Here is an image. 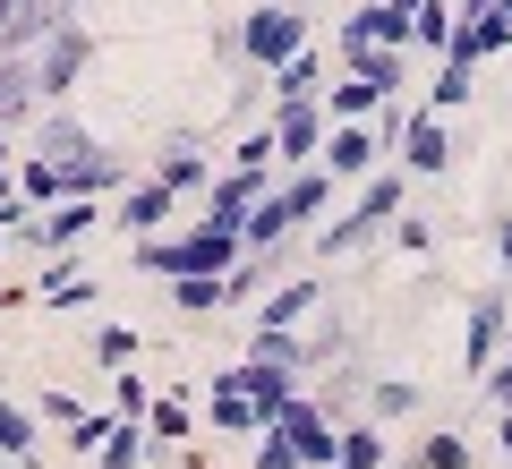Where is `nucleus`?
<instances>
[{
	"label": "nucleus",
	"instance_id": "nucleus-23",
	"mask_svg": "<svg viewBox=\"0 0 512 469\" xmlns=\"http://www.w3.org/2000/svg\"><path fill=\"white\" fill-rule=\"evenodd\" d=\"M171 307L180 316H222L231 307V273H188V282H171Z\"/></svg>",
	"mask_w": 512,
	"mask_h": 469
},
{
	"label": "nucleus",
	"instance_id": "nucleus-45",
	"mask_svg": "<svg viewBox=\"0 0 512 469\" xmlns=\"http://www.w3.org/2000/svg\"><path fill=\"white\" fill-rule=\"evenodd\" d=\"M495 444H504V461H512V418H495Z\"/></svg>",
	"mask_w": 512,
	"mask_h": 469
},
{
	"label": "nucleus",
	"instance_id": "nucleus-26",
	"mask_svg": "<svg viewBox=\"0 0 512 469\" xmlns=\"http://www.w3.org/2000/svg\"><path fill=\"white\" fill-rule=\"evenodd\" d=\"M35 299H43V307H86V299H94V282L69 265V256H52V265H43V282H35Z\"/></svg>",
	"mask_w": 512,
	"mask_h": 469
},
{
	"label": "nucleus",
	"instance_id": "nucleus-41",
	"mask_svg": "<svg viewBox=\"0 0 512 469\" xmlns=\"http://www.w3.org/2000/svg\"><path fill=\"white\" fill-rule=\"evenodd\" d=\"M478 384H487L495 418H512V359H495V367H487V376H478Z\"/></svg>",
	"mask_w": 512,
	"mask_h": 469
},
{
	"label": "nucleus",
	"instance_id": "nucleus-44",
	"mask_svg": "<svg viewBox=\"0 0 512 469\" xmlns=\"http://www.w3.org/2000/svg\"><path fill=\"white\" fill-rule=\"evenodd\" d=\"M43 9H52V18H60V26H69V18H77V0H43Z\"/></svg>",
	"mask_w": 512,
	"mask_h": 469
},
{
	"label": "nucleus",
	"instance_id": "nucleus-42",
	"mask_svg": "<svg viewBox=\"0 0 512 469\" xmlns=\"http://www.w3.org/2000/svg\"><path fill=\"white\" fill-rule=\"evenodd\" d=\"M35 410H43V418H60V427H77V418H86V410H77V401H69V393H43V401H35Z\"/></svg>",
	"mask_w": 512,
	"mask_h": 469
},
{
	"label": "nucleus",
	"instance_id": "nucleus-7",
	"mask_svg": "<svg viewBox=\"0 0 512 469\" xmlns=\"http://www.w3.org/2000/svg\"><path fill=\"white\" fill-rule=\"evenodd\" d=\"M94 222H103V197H69V205H52V214H26L18 239H26L35 256H69L77 239L94 231Z\"/></svg>",
	"mask_w": 512,
	"mask_h": 469
},
{
	"label": "nucleus",
	"instance_id": "nucleus-28",
	"mask_svg": "<svg viewBox=\"0 0 512 469\" xmlns=\"http://www.w3.org/2000/svg\"><path fill=\"white\" fill-rule=\"evenodd\" d=\"M376 231H384V222H367L359 205H350L342 222H325V231H316V256H359V248H367V239H376Z\"/></svg>",
	"mask_w": 512,
	"mask_h": 469
},
{
	"label": "nucleus",
	"instance_id": "nucleus-30",
	"mask_svg": "<svg viewBox=\"0 0 512 469\" xmlns=\"http://www.w3.org/2000/svg\"><path fill=\"white\" fill-rule=\"evenodd\" d=\"M402 469H470V444H461L453 427H427V435H419V452H410Z\"/></svg>",
	"mask_w": 512,
	"mask_h": 469
},
{
	"label": "nucleus",
	"instance_id": "nucleus-27",
	"mask_svg": "<svg viewBox=\"0 0 512 469\" xmlns=\"http://www.w3.org/2000/svg\"><path fill=\"white\" fill-rule=\"evenodd\" d=\"M146 435H154V444H188V435H197V410H188V401L180 393H154V410H146Z\"/></svg>",
	"mask_w": 512,
	"mask_h": 469
},
{
	"label": "nucleus",
	"instance_id": "nucleus-1",
	"mask_svg": "<svg viewBox=\"0 0 512 469\" xmlns=\"http://www.w3.org/2000/svg\"><path fill=\"white\" fill-rule=\"evenodd\" d=\"M325 205H333V180H325V171H299V180H282L274 197H265V205L248 214L239 248H248V256H282V248H291V239L308 231L316 214H325Z\"/></svg>",
	"mask_w": 512,
	"mask_h": 469
},
{
	"label": "nucleus",
	"instance_id": "nucleus-32",
	"mask_svg": "<svg viewBox=\"0 0 512 469\" xmlns=\"http://www.w3.org/2000/svg\"><path fill=\"white\" fill-rule=\"evenodd\" d=\"M410 26H419V43H427V52H453L461 9H453V0H419V18H410Z\"/></svg>",
	"mask_w": 512,
	"mask_h": 469
},
{
	"label": "nucleus",
	"instance_id": "nucleus-4",
	"mask_svg": "<svg viewBox=\"0 0 512 469\" xmlns=\"http://www.w3.org/2000/svg\"><path fill=\"white\" fill-rule=\"evenodd\" d=\"M265 197H274V163H231V171H214V188H205V222L248 231V214Z\"/></svg>",
	"mask_w": 512,
	"mask_h": 469
},
{
	"label": "nucleus",
	"instance_id": "nucleus-39",
	"mask_svg": "<svg viewBox=\"0 0 512 469\" xmlns=\"http://www.w3.org/2000/svg\"><path fill=\"white\" fill-rule=\"evenodd\" d=\"M256 469H299V444L282 427H265V435H256Z\"/></svg>",
	"mask_w": 512,
	"mask_h": 469
},
{
	"label": "nucleus",
	"instance_id": "nucleus-5",
	"mask_svg": "<svg viewBox=\"0 0 512 469\" xmlns=\"http://www.w3.org/2000/svg\"><path fill=\"white\" fill-rule=\"evenodd\" d=\"M504 333H512L504 282H495V290H470V316H461V367H470V376H487V367L504 359Z\"/></svg>",
	"mask_w": 512,
	"mask_h": 469
},
{
	"label": "nucleus",
	"instance_id": "nucleus-20",
	"mask_svg": "<svg viewBox=\"0 0 512 469\" xmlns=\"http://www.w3.org/2000/svg\"><path fill=\"white\" fill-rule=\"evenodd\" d=\"M274 103H325V60H316V43L274 69Z\"/></svg>",
	"mask_w": 512,
	"mask_h": 469
},
{
	"label": "nucleus",
	"instance_id": "nucleus-50",
	"mask_svg": "<svg viewBox=\"0 0 512 469\" xmlns=\"http://www.w3.org/2000/svg\"><path fill=\"white\" fill-rule=\"evenodd\" d=\"M0 469H9V461H0Z\"/></svg>",
	"mask_w": 512,
	"mask_h": 469
},
{
	"label": "nucleus",
	"instance_id": "nucleus-18",
	"mask_svg": "<svg viewBox=\"0 0 512 469\" xmlns=\"http://www.w3.org/2000/svg\"><path fill=\"white\" fill-rule=\"evenodd\" d=\"M35 103H43V86H35V60H9V52H0V137L35 120Z\"/></svg>",
	"mask_w": 512,
	"mask_h": 469
},
{
	"label": "nucleus",
	"instance_id": "nucleus-16",
	"mask_svg": "<svg viewBox=\"0 0 512 469\" xmlns=\"http://www.w3.org/2000/svg\"><path fill=\"white\" fill-rule=\"evenodd\" d=\"M316 307H325V282H308V273H299V282H282L274 299H256V333H299Z\"/></svg>",
	"mask_w": 512,
	"mask_h": 469
},
{
	"label": "nucleus",
	"instance_id": "nucleus-11",
	"mask_svg": "<svg viewBox=\"0 0 512 469\" xmlns=\"http://www.w3.org/2000/svg\"><path fill=\"white\" fill-rule=\"evenodd\" d=\"M402 171H419V180H444L453 171V128L436 120V111H410V128H402Z\"/></svg>",
	"mask_w": 512,
	"mask_h": 469
},
{
	"label": "nucleus",
	"instance_id": "nucleus-22",
	"mask_svg": "<svg viewBox=\"0 0 512 469\" xmlns=\"http://www.w3.org/2000/svg\"><path fill=\"white\" fill-rule=\"evenodd\" d=\"M402 197H410V171H376V180H359V214L384 222V231L402 222Z\"/></svg>",
	"mask_w": 512,
	"mask_h": 469
},
{
	"label": "nucleus",
	"instance_id": "nucleus-29",
	"mask_svg": "<svg viewBox=\"0 0 512 469\" xmlns=\"http://www.w3.org/2000/svg\"><path fill=\"white\" fill-rule=\"evenodd\" d=\"M26 452H35V410H26V401H9V393H0V461L18 469Z\"/></svg>",
	"mask_w": 512,
	"mask_h": 469
},
{
	"label": "nucleus",
	"instance_id": "nucleus-37",
	"mask_svg": "<svg viewBox=\"0 0 512 469\" xmlns=\"http://www.w3.org/2000/svg\"><path fill=\"white\" fill-rule=\"evenodd\" d=\"M94 359H103V367H128V359H137V333H128V325H94Z\"/></svg>",
	"mask_w": 512,
	"mask_h": 469
},
{
	"label": "nucleus",
	"instance_id": "nucleus-43",
	"mask_svg": "<svg viewBox=\"0 0 512 469\" xmlns=\"http://www.w3.org/2000/svg\"><path fill=\"white\" fill-rule=\"evenodd\" d=\"M495 256H504V273H512V214H495Z\"/></svg>",
	"mask_w": 512,
	"mask_h": 469
},
{
	"label": "nucleus",
	"instance_id": "nucleus-35",
	"mask_svg": "<svg viewBox=\"0 0 512 469\" xmlns=\"http://www.w3.org/2000/svg\"><path fill=\"white\" fill-rule=\"evenodd\" d=\"M427 94H436V120H444V111H461V103L478 94V69H461V60H444V77H436Z\"/></svg>",
	"mask_w": 512,
	"mask_h": 469
},
{
	"label": "nucleus",
	"instance_id": "nucleus-24",
	"mask_svg": "<svg viewBox=\"0 0 512 469\" xmlns=\"http://www.w3.org/2000/svg\"><path fill=\"white\" fill-rule=\"evenodd\" d=\"M154 180H163L171 197H188V188H214V163H205L197 145H171L163 163H154Z\"/></svg>",
	"mask_w": 512,
	"mask_h": 469
},
{
	"label": "nucleus",
	"instance_id": "nucleus-2",
	"mask_svg": "<svg viewBox=\"0 0 512 469\" xmlns=\"http://www.w3.org/2000/svg\"><path fill=\"white\" fill-rule=\"evenodd\" d=\"M239 256H248V248H239V231H222V222L137 239V273H163V282H188V273H231Z\"/></svg>",
	"mask_w": 512,
	"mask_h": 469
},
{
	"label": "nucleus",
	"instance_id": "nucleus-31",
	"mask_svg": "<svg viewBox=\"0 0 512 469\" xmlns=\"http://www.w3.org/2000/svg\"><path fill=\"white\" fill-rule=\"evenodd\" d=\"M94 461H103V469H137V461H146V418H111V435H103Z\"/></svg>",
	"mask_w": 512,
	"mask_h": 469
},
{
	"label": "nucleus",
	"instance_id": "nucleus-3",
	"mask_svg": "<svg viewBox=\"0 0 512 469\" xmlns=\"http://www.w3.org/2000/svg\"><path fill=\"white\" fill-rule=\"evenodd\" d=\"M231 52L248 60V69H265V77H274L282 60H299V52H308V18H299V9H282V0H265V9H248V18H239Z\"/></svg>",
	"mask_w": 512,
	"mask_h": 469
},
{
	"label": "nucleus",
	"instance_id": "nucleus-36",
	"mask_svg": "<svg viewBox=\"0 0 512 469\" xmlns=\"http://www.w3.org/2000/svg\"><path fill=\"white\" fill-rule=\"evenodd\" d=\"M265 273H274V256H239V265H231V307H256Z\"/></svg>",
	"mask_w": 512,
	"mask_h": 469
},
{
	"label": "nucleus",
	"instance_id": "nucleus-40",
	"mask_svg": "<svg viewBox=\"0 0 512 469\" xmlns=\"http://www.w3.org/2000/svg\"><path fill=\"white\" fill-rule=\"evenodd\" d=\"M393 248L427 256V248H436V222H427V214H402V222H393Z\"/></svg>",
	"mask_w": 512,
	"mask_h": 469
},
{
	"label": "nucleus",
	"instance_id": "nucleus-12",
	"mask_svg": "<svg viewBox=\"0 0 512 469\" xmlns=\"http://www.w3.org/2000/svg\"><path fill=\"white\" fill-rule=\"evenodd\" d=\"M495 52H512V0H495V9H478V18H461V26H453V52H444V60L478 69V60H495Z\"/></svg>",
	"mask_w": 512,
	"mask_h": 469
},
{
	"label": "nucleus",
	"instance_id": "nucleus-6",
	"mask_svg": "<svg viewBox=\"0 0 512 469\" xmlns=\"http://www.w3.org/2000/svg\"><path fill=\"white\" fill-rule=\"evenodd\" d=\"M274 427L299 444V469H333V461H342V418H325V401H316V393H299Z\"/></svg>",
	"mask_w": 512,
	"mask_h": 469
},
{
	"label": "nucleus",
	"instance_id": "nucleus-15",
	"mask_svg": "<svg viewBox=\"0 0 512 469\" xmlns=\"http://www.w3.org/2000/svg\"><path fill=\"white\" fill-rule=\"evenodd\" d=\"M171 214H180V197H171L163 180H137V188L120 197V214H111V222H120L128 239H163V231H171Z\"/></svg>",
	"mask_w": 512,
	"mask_h": 469
},
{
	"label": "nucleus",
	"instance_id": "nucleus-46",
	"mask_svg": "<svg viewBox=\"0 0 512 469\" xmlns=\"http://www.w3.org/2000/svg\"><path fill=\"white\" fill-rule=\"evenodd\" d=\"M453 9H461V18H478V9H495V0H453Z\"/></svg>",
	"mask_w": 512,
	"mask_h": 469
},
{
	"label": "nucleus",
	"instance_id": "nucleus-25",
	"mask_svg": "<svg viewBox=\"0 0 512 469\" xmlns=\"http://www.w3.org/2000/svg\"><path fill=\"white\" fill-rule=\"evenodd\" d=\"M18 197H26V214H52V205H69V180L26 154V163H18Z\"/></svg>",
	"mask_w": 512,
	"mask_h": 469
},
{
	"label": "nucleus",
	"instance_id": "nucleus-13",
	"mask_svg": "<svg viewBox=\"0 0 512 469\" xmlns=\"http://www.w3.org/2000/svg\"><path fill=\"white\" fill-rule=\"evenodd\" d=\"M231 376H239V393H248L265 418H282V410L299 401V367H282V359H239Z\"/></svg>",
	"mask_w": 512,
	"mask_h": 469
},
{
	"label": "nucleus",
	"instance_id": "nucleus-47",
	"mask_svg": "<svg viewBox=\"0 0 512 469\" xmlns=\"http://www.w3.org/2000/svg\"><path fill=\"white\" fill-rule=\"evenodd\" d=\"M504 359H512V333H504Z\"/></svg>",
	"mask_w": 512,
	"mask_h": 469
},
{
	"label": "nucleus",
	"instance_id": "nucleus-17",
	"mask_svg": "<svg viewBox=\"0 0 512 469\" xmlns=\"http://www.w3.org/2000/svg\"><path fill=\"white\" fill-rule=\"evenodd\" d=\"M60 180H69V197H111V188H128V163H120V154H111L103 137H94L86 154H77V163L60 171Z\"/></svg>",
	"mask_w": 512,
	"mask_h": 469
},
{
	"label": "nucleus",
	"instance_id": "nucleus-19",
	"mask_svg": "<svg viewBox=\"0 0 512 469\" xmlns=\"http://www.w3.org/2000/svg\"><path fill=\"white\" fill-rule=\"evenodd\" d=\"M342 69L350 77H367V86L393 103V86H410V69H402V52H376V43H359V35H342Z\"/></svg>",
	"mask_w": 512,
	"mask_h": 469
},
{
	"label": "nucleus",
	"instance_id": "nucleus-14",
	"mask_svg": "<svg viewBox=\"0 0 512 469\" xmlns=\"http://www.w3.org/2000/svg\"><path fill=\"white\" fill-rule=\"evenodd\" d=\"M205 427H222V435H265V427H274V418L256 410V401L239 393V376H231V367H222V376L205 384Z\"/></svg>",
	"mask_w": 512,
	"mask_h": 469
},
{
	"label": "nucleus",
	"instance_id": "nucleus-34",
	"mask_svg": "<svg viewBox=\"0 0 512 469\" xmlns=\"http://www.w3.org/2000/svg\"><path fill=\"white\" fill-rule=\"evenodd\" d=\"M410 410H419V384H402V376L367 384V418H410Z\"/></svg>",
	"mask_w": 512,
	"mask_h": 469
},
{
	"label": "nucleus",
	"instance_id": "nucleus-9",
	"mask_svg": "<svg viewBox=\"0 0 512 469\" xmlns=\"http://www.w3.org/2000/svg\"><path fill=\"white\" fill-rule=\"evenodd\" d=\"M376 154H393V145H384L367 120H342L325 137V154H316V171H325V180H376Z\"/></svg>",
	"mask_w": 512,
	"mask_h": 469
},
{
	"label": "nucleus",
	"instance_id": "nucleus-10",
	"mask_svg": "<svg viewBox=\"0 0 512 469\" xmlns=\"http://www.w3.org/2000/svg\"><path fill=\"white\" fill-rule=\"evenodd\" d=\"M325 103H282L274 111V163H291V171H316L308 154H325Z\"/></svg>",
	"mask_w": 512,
	"mask_h": 469
},
{
	"label": "nucleus",
	"instance_id": "nucleus-8",
	"mask_svg": "<svg viewBox=\"0 0 512 469\" xmlns=\"http://www.w3.org/2000/svg\"><path fill=\"white\" fill-rule=\"evenodd\" d=\"M86 60H94V35L86 26H60L52 43L35 52V86H43V103H60V94H77V77H86Z\"/></svg>",
	"mask_w": 512,
	"mask_h": 469
},
{
	"label": "nucleus",
	"instance_id": "nucleus-21",
	"mask_svg": "<svg viewBox=\"0 0 512 469\" xmlns=\"http://www.w3.org/2000/svg\"><path fill=\"white\" fill-rule=\"evenodd\" d=\"M86 145H94V128H77L69 111H60V120H43V128H35V163H52V171H69L77 154H86Z\"/></svg>",
	"mask_w": 512,
	"mask_h": 469
},
{
	"label": "nucleus",
	"instance_id": "nucleus-49",
	"mask_svg": "<svg viewBox=\"0 0 512 469\" xmlns=\"http://www.w3.org/2000/svg\"><path fill=\"white\" fill-rule=\"evenodd\" d=\"M342 469H359V461H342Z\"/></svg>",
	"mask_w": 512,
	"mask_h": 469
},
{
	"label": "nucleus",
	"instance_id": "nucleus-48",
	"mask_svg": "<svg viewBox=\"0 0 512 469\" xmlns=\"http://www.w3.org/2000/svg\"><path fill=\"white\" fill-rule=\"evenodd\" d=\"M0 154H9V137H0Z\"/></svg>",
	"mask_w": 512,
	"mask_h": 469
},
{
	"label": "nucleus",
	"instance_id": "nucleus-38",
	"mask_svg": "<svg viewBox=\"0 0 512 469\" xmlns=\"http://www.w3.org/2000/svg\"><path fill=\"white\" fill-rule=\"evenodd\" d=\"M111 418H120V410H86V418L69 427V452H86V461H94V452H103V435H111Z\"/></svg>",
	"mask_w": 512,
	"mask_h": 469
},
{
	"label": "nucleus",
	"instance_id": "nucleus-33",
	"mask_svg": "<svg viewBox=\"0 0 512 469\" xmlns=\"http://www.w3.org/2000/svg\"><path fill=\"white\" fill-rule=\"evenodd\" d=\"M325 111H333V120H367V111H384V94L367 86V77H342V86L325 94Z\"/></svg>",
	"mask_w": 512,
	"mask_h": 469
}]
</instances>
